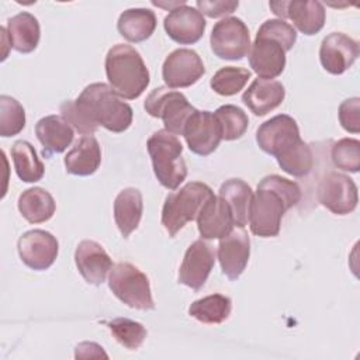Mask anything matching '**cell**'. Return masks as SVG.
Wrapping results in <instances>:
<instances>
[{"label":"cell","instance_id":"obj_1","mask_svg":"<svg viewBox=\"0 0 360 360\" xmlns=\"http://www.w3.org/2000/svg\"><path fill=\"white\" fill-rule=\"evenodd\" d=\"M62 117L83 135H91L98 125L111 132H124L132 124V108L105 83H91L76 100L60 104Z\"/></svg>","mask_w":360,"mask_h":360},{"label":"cell","instance_id":"obj_2","mask_svg":"<svg viewBox=\"0 0 360 360\" xmlns=\"http://www.w3.org/2000/svg\"><path fill=\"white\" fill-rule=\"evenodd\" d=\"M301 200L300 186L281 177L270 174L260 180L249 207V226L252 233L262 238L277 236L283 215Z\"/></svg>","mask_w":360,"mask_h":360},{"label":"cell","instance_id":"obj_3","mask_svg":"<svg viewBox=\"0 0 360 360\" xmlns=\"http://www.w3.org/2000/svg\"><path fill=\"white\" fill-rule=\"evenodd\" d=\"M105 75L111 89L122 98L135 100L148 87L149 70L139 52L127 44H117L105 56Z\"/></svg>","mask_w":360,"mask_h":360},{"label":"cell","instance_id":"obj_4","mask_svg":"<svg viewBox=\"0 0 360 360\" xmlns=\"http://www.w3.org/2000/svg\"><path fill=\"white\" fill-rule=\"evenodd\" d=\"M146 148L159 183L169 190H176L187 177L181 142L176 135L162 129L152 134Z\"/></svg>","mask_w":360,"mask_h":360},{"label":"cell","instance_id":"obj_5","mask_svg":"<svg viewBox=\"0 0 360 360\" xmlns=\"http://www.w3.org/2000/svg\"><path fill=\"white\" fill-rule=\"evenodd\" d=\"M212 194L211 187L200 181H190L180 190L170 193L162 208V225L167 233L174 236L187 222L195 219Z\"/></svg>","mask_w":360,"mask_h":360},{"label":"cell","instance_id":"obj_6","mask_svg":"<svg viewBox=\"0 0 360 360\" xmlns=\"http://www.w3.org/2000/svg\"><path fill=\"white\" fill-rule=\"evenodd\" d=\"M108 287L121 302L131 308L141 311L155 309L149 278L128 262H121L111 267Z\"/></svg>","mask_w":360,"mask_h":360},{"label":"cell","instance_id":"obj_7","mask_svg":"<svg viewBox=\"0 0 360 360\" xmlns=\"http://www.w3.org/2000/svg\"><path fill=\"white\" fill-rule=\"evenodd\" d=\"M145 110L155 118H162L167 132L183 135L184 125L190 115L197 110L180 91L169 87H158L149 93L145 100Z\"/></svg>","mask_w":360,"mask_h":360},{"label":"cell","instance_id":"obj_8","mask_svg":"<svg viewBox=\"0 0 360 360\" xmlns=\"http://www.w3.org/2000/svg\"><path fill=\"white\" fill-rule=\"evenodd\" d=\"M211 49L215 56L225 60H239L249 53L250 35L246 24L238 17H225L211 32Z\"/></svg>","mask_w":360,"mask_h":360},{"label":"cell","instance_id":"obj_9","mask_svg":"<svg viewBox=\"0 0 360 360\" xmlns=\"http://www.w3.org/2000/svg\"><path fill=\"white\" fill-rule=\"evenodd\" d=\"M259 148L276 159L290 153L302 139L297 121L285 114H278L263 122L256 132Z\"/></svg>","mask_w":360,"mask_h":360},{"label":"cell","instance_id":"obj_10","mask_svg":"<svg viewBox=\"0 0 360 360\" xmlns=\"http://www.w3.org/2000/svg\"><path fill=\"white\" fill-rule=\"evenodd\" d=\"M318 201L336 215H346L356 210L359 191L356 183L346 174L326 173L318 184Z\"/></svg>","mask_w":360,"mask_h":360},{"label":"cell","instance_id":"obj_11","mask_svg":"<svg viewBox=\"0 0 360 360\" xmlns=\"http://www.w3.org/2000/svg\"><path fill=\"white\" fill-rule=\"evenodd\" d=\"M183 136L188 149L200 156L212 153L222 141L221 125L211 111L195 110L187 120Z\"/></svg>","mask_w":360,"mask_h":360},{"label":"cell","instance_id":"obj_12","mask_svg":"<svg viewBox=\"0 0 360 360\" xmlns=\"http://www.w3.org/2000/svg\"><path fill=\"white\" fill-rule=\"evenodd\" d=\"M205 73L204 63L193 49L180 48L169 53L162 66V76L169 89L190 87Z\"/></svg>","mask_w":360,"mask_h":360},{"label":"cell","instance_id":"obj_13","mask_svg":"<svg viewBox=\"0 0 360 360\" xmlns=\"http://www.w3.org/2000/svg\"><path fill=\"white\" fill-rule=\"evenodd\" d=\"M17 250L22 263L37 271L49 269L59 250L56 238L44 229H32L22 233L17 243Z\"/></svg>","mask_w":360,"mask_h":360},{"label":"cell","instance_id":"obj_14","mask_svg":"<svg viewBox=\"0 0 360 360\" xmlns=\"http://www.w3.org/2000/svg\"><path fill=\"white\" fill-rule=\"evenodd\" d=\"M273 13L281 18H290L295 28L305 34H318L326 18L323 4L316 0H291V1H270Z\"/></svg>","mask_w":360,"mask_h":360},{"label":"cell","instance_id":"obj_15","mask_svg":"<svg viewBox=\"0 0 360 360\" xmlns=\"http://www.w3.org/2000/svg\"><path fill=\"white\" fill-rule=\"evenodd\" d=\"M215 264V252L204 239L193 242L183 257L179 269V283L198 291L205 284Z\"/></svg>","mask_w":360,"mask_h":360},{"label":"cell","instance_id":"obj_16","mask_svg":"<svg viewBox=\"0 0 360 360\" xmlns=\"http://www.w3.org/2000/svg\"><path fill=\"white\" fill-rule=\"evenodd\" d=\"M359 44L343 32H332L322 39L319 60L323 69L332 75L345 73L359 58Z\"/></svg>","mask_w":360,"mask_h":360},{"label":"cell","instance_id":"obj_17","mask_svg":"<svg viewBox=\"0 0 360 360\" xmlns=\"http://www.w3.org/2000/svg\"><path fill=\"white\" fill-rule=\"evenodd\" d=\"M205 20L202 14L187 4H181L170 10L163 20L166 34L177 44L190 45L201 39L205 31Z\"/></svg>","mask_w":360,"mask_h":360},{"label":"cell","instance_id":"obj_18","mask_svg":"<svg viewBox=\"0 0 360 360\" xmlns=\"http://www.w3.org/2000/svg\"><path fill=\"white\" fill-rule=\"evenodd\" d=\"M250 255V239L243 228L232 229L226 236L221 238L218 245V260L222 273L229 280H238Z\"/></svg>","mask_w":360,"mask_h":360},{"label":"cell","instance_id":"obj_19","mask_svg":"<svg viewBox=\"0 0 360 360\" xmlns=\"http://www.w3.org/2000/svg\"><path fill=\"white\" fill-rule=\"evenodd\" d=\"M248 56L252 70L260 79L271 80L280 76L285 68V51L270 38L256 37Z\"/></svg>","mask_w":360,"mask_h":360},{"label":"cell","instance_id":"obj_20","mask_svg":"<svg viewBox=\"0 0 360 360\" xmlns=\"http://www.w3.org/2000/svg\"><path fill=\"white\" fill-rule=\"evenodd\" d=\"M75 263L79 273L89 284L100 285L112 267L111 257L94 240H82L75 250Z\"/></svg>","mask_w":360,"mask_h":360},{"label":"cell","instance_id":"obj_21","mask_svg":"<svg viewBox=\"0 0 360 360\" xmlns=\"http://www.w3.org/2000/svg\"><path fill=\"white\" fill-rule=\"evenodd\" d=\"M197 226L202 239H221L233 229V218L228 204L211 195L197 215Z\"/></svg>","mask_w":360,"mask_h":360},{"label":"cell","instance_id":"obj_22","mask_svg":"<svg viewBox=\"0 0 360 360\" xmlns=\"http://www.w3.org/2000/svg\"><path fill=\"white\" fill-rule=\"evenodd\" d=\"M285 97L284 86L277 80L255 79L242 94L243 104L257 117L277 108Z\"/></svg>","mask_w":360,"mask_h":360},{"label":"cell","instance_id":"obj_23","mask_svg":"<svg viewBox=\"0 0 360 360\" xmlns=\"http://www.w3.org/2000/svg\"><path fill=\"white\" fill-rule=\"evenodd\" d=\"M35 134L42 149L44 158L63 152L73 141V128L62 115H46L35 125Z\"/></svg>","mask_w":360,"mask_h":360},{"label":"cell","instance_id":"obj_24","mask_svg":"<svg viewBox=\"0 0 360 360\" xmlns=\"http://www.w3.org/2000/svg\"><path fill=\"white\" fill-rule=\"evenodd\" d=\"M101 163V148L93 135H83L65 156L66 172L75 176H90Z\"/></svg>","mask_w":360,"mask_h":360},{"label":"cell","instance_id":"obj_25","mask_svg":"<svg viewBox=\"0 0 360 360\" xmlns=\"http://www.w3.org/2000/svg\"><path fill=\"white\" fill-rule=\"evenodd\" d=\"M143 211L142 193L128 187L118 193L114 201V219L124 238H128L139 225Z\"/></svg>","mask_w":360,"mask_h":360},{"label":"cell","instance_id":"obj_26","mask_svg":"<svg viewBox=\"0 0 360 360\" xmlns=\"http://www.w3.org/2000/svg\"><path fill=\"white\" fill-rule=\"evenodd\" d=\"M7 35L17 52L30 53L38 46L41 38L39 22L31 13L21 11L7 21Z\"/></svg>","mask_w":360,"mask_h":360},{"label":"cell","instance_id":"obj_27","mask_svg":"<svg viewBox=\"0 0 360 360\" xmlns=\"http://www.w3.org/2000/svg\"><path fill=\"white\" fill-rule=\"evenodd\" d=\"M18 211L30 224L46 222L52 218L56 204L49 191L42 187H31L18 197Z\"/></svg>","mask_w":360,"mask_h":360},{"label":"cell","instance_id":"obj_28","mask_svg":"<svg viewBox=\"0 0 360 360\" xmlns=\"http://www.w3.org/2000/svg\"><path fill=\"white\" fill-rule=\"evenodd\" d=\"M118 32L129 42L148 39L156 28V15L150 8H128L117 22Z\"/></svg>","mask_w":360,"mask_h":360},{"label":"cell","instance_id":"obj_29","mask_svg":"<svg viewBox=\"0 0 360 360\" xmlns=\"http://www.w3.org/2000/svg\"><path fill=\"white\" fill-rule=\"evenodd\" d=\"M218 195L231 208L233 225L243 228L248 224L249 207L253 197L250 186L240 179H229L221 184Z\"/></svg>","mask_w":360,"mask_h":360},{"label":"cell","instance_id":"obj_30","mask_svg":"<svg viewBox=\"0 0 360 360\" xmlns=\"http://www.w3.org/2000/svg\"><path fill=\"white\" fill-rule=\"evenodd\" d=\"M11 158L15 173L25 183L39 181L44 176V163L38 159L34 146L27 141H15L11 146Z\"/></svg>","mask_w":360,"mask_h":360},{"label":"cell","instance_id":"obj_31","mask_svg":"<svg viewBox=\"0 0 360 360\" xmlns=\"http://www.w3.org/2000/svg\"><path fill=\"white\" fill-rule=\"evenodd\" d=\"M231 309L232 302L229 297L222 294H211L194 301L188 307V314L202 323L217 325L228 319Z\"/></svg>","mask_w":360,"mask_h":360},{"label":"cell","instance_id":"obj_32","mask_svg":"<svg viewBox=\"0 0 360 360\" xmlns=\"http://www.w3.org/2000/svg\"><path fill=\"white\" fill-rule=\"evenodd\" d=\"M250 76H252L250 70L245 68L225 66V68H221L212 76L210 86L217 94L228 97L239 93L245 87Z\"/></svg>","mask_w":360,"mask_h":360},{"label":"cell","instance_id":"obj_33","mask_svg":"<svg viewBox=\"0 0 360 360\" xmlns=\"http://www.w3.org/2000/svg\"><path fill=\"white\" fill-rule=\"evenodd\" d=\"M214 115L217 117L221 125L222 139L225 141L239 139L248 129V125H249L248 115L242 108L233 104L221 105L219 108H217Z\"/></svg>","mask_w":360,"mask_h":360},{"label":"cell","instance_id":"obj_34","mask_svg":"<svg viewBox=\"0 0 360 360\" xmlns=\"http://www.w3.org/2000/svg\"><path fill=\"white\" fill-rule=\"evenodd\" d=\"M25 127L24 107L10 96H0V135L14 136Z\"/></svg>","mask_w":360,"mask_h":360},{"label":"cell","instance_id":"obj_35","mask_svg":"<svg viewBox=\"0 0 360 360\" xmlns=\"http://www.w3.org/2000/svg\"><path fill=\"white\" fill-rule=\"evenodd\" d=\"M107 326L117 342L129 350L138 349L146 338V329L143 325L128 318H115L107 322Z\"/></svg>","mask_w":360,"mask_h":360},{"label":"cell","instance_id":"obj_36","mask_svg":"<svg viewBox=\"0 0 360 360\" xmlns=\"http://www.w3.org/2000/svg\"><path fill=\"white\" fill-rule=\"evenodd\" d=\"M278 166L294 177L307 176L314 166V156L308 143L301 141L290 153L277 159Z\"/></svg>","mask_w":360,"mask_h":360},{"label":"cell","instance_id":"obj_37","mask_svg":"<svg viewBox=\"0 0 360 360\" xmlns=\"http://www.w3.org/2000/svg\"><path fill=\"white\" fill-rule=\"evenodd\" d=\"M332 162L338 169L357 173L360 169V142L354 138H343L332 146Z\"/></svg>","mask_w":360,"mask_h":360},{"label":"cell","instance_id":"obj_38","mask_svg":"<svg viewBox=\"0 0 360 360\" xmlns=\"http://www.w3.org/2000/svg\"><path fill=\"white\" fill-rule=\"evenodd\" d=\"M256 37L270 38V39L278 42L285 52L290 51L297 41V32L292 28V25H290L288 22H285L283 20H277V18L264 21L260 25Z\"/></svg>","mask_w":360,"mask_h":360},{"label":"cell","instance_id":"obj_39","mask_svg":"<svg viewBox=\"0 0 360 360\" xmlns=\"http://www.w3.org/2000/svg\"><path fill=\"white\" fill-rule=\"evenodd\" d=\"M339 121L343 129L352 134H359L360 131V100L359 97H352L345 100L339 105Z\"/></svg>","mask_w":360,"mask_h":360},{"label":"cell","instance_id":"obj_40","mask_svg":"<svg viewBox=\"0 0 360 360\" xmlns=\"http://www.w3.org/2000/svg\"><path fill=\"white\" fill-rule=\"evenodd\" d=\"M197 10L201 14H205L207 17L211 18H218L226 14L233 13L239 3L238 1H231V0H214V1H207V0H198L197 3Z\"/></svg>","mask_w":360,"mask_h":360},{"label":"cell","instance_id":"obj_41","mask_svg":"<svg viewBox=\"0 0 360 360\" xmlns=\"http://www.w3.org/2000/svg\"><path fill=\"white\" fill-rule=\"evenodd\" d=\"M75 357H83V359H89V357H107V354L104 353V350H103V347L100 345L93 343V342H83V343L76 346Z\"/></svg>","mask_w":360,"mask_h":360}]
</instances>
